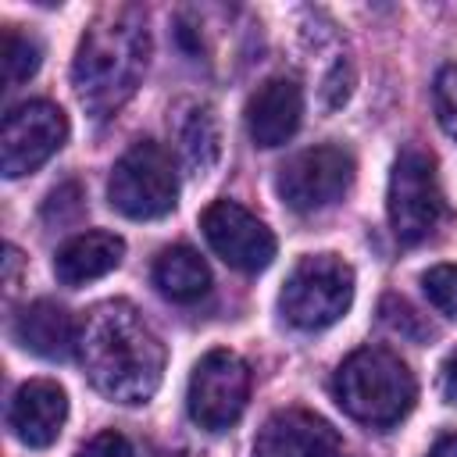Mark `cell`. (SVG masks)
Returning a JSON list of instances; mask_svg holds the SVG:
<instances>
[{
	"label": "cell",
	"mask_w": 457,
	"mask_h": 457,
	"mask_svg": "<svg viewBox=\"0 0 457 457\" xmlns=\"http://www.w3.org/2000/svg\"><path fill=\"white\" fill-rule=\"evenodd\" d=\"M64 418H68V396L50 378L25 382L14 393L11 411H7V425H11L14 439L32 446V450H46L50 443H57Z\"/></svg>",
	"instance_id": "13"
},
{
	"label": "cell",
	"mask_w": 457,
	"mask_h": 457,
	"mask_svg": "<svg viewBox=\"0 0 457 457\" xmlns=\"http://www.w3.org/2000/svg\"><path fill=\"white\" fill-rule=\"evenodd\" d=\"M428 457H457V436H443V439L428 450Z\"/></svg>",
	"instance_id": "24"
},
{
	"label": "cell",
	"mask_w": 457,
	"mask_h": 457,
	"mask_svg": "<svg viewBox=\"0 0 457 457\" xmlns=\"http://www.w3.org/2000/svg\"><path fill=\"white\" fill-rule=\"evenodd\" d=\"M432 104H436V118H439L443 132L457 139V64H446V68L436 75Z\"/></svg>",
	"instance_id": "21"
},
{
	"label": "cell",
	"mask_w": 457,
	"mask_h": 457,
	"mask_svg": "<svg viewBox=\"0 0 457 457\" xmlns=\"http://www.w3.org/2000/svg\"><path fill=\"white\" fill-rule=\"evenodd\" d=\"M393 236L407 246L428 239L443 218V189L436 175V157L418 146H403L389 171L386 196Z\"/></svg>",
	"instance_id": "6"
},
{
	"label": "cell",
	"mask_w": 457,
	"mask_h": 457,
	"mask_svg": "<svg viewBox=\"0 0 457 457\" xmlns=\"http://www.w3.org/2000/svg\"><path fill=\"white\" fill-rule=\"evenodd\" d=\"M161 457H196V453H189V450H168V453H161Z\"/></svg>",
	"instance_id": "25"
},
{
	"label": "cell",
	"mask_w": 457,
	"mask_h": 457,
	"mask_svg": "<svg viewBox=\"0 0 457 457\" xmlns=\"http://www.w3.org/2000/svg\"><path fill=\"white\" fill-rule=\"evenodd\" d=\"M253 457H350L339 432L303 411V407H286V411H275L257 439H253Z\"/></svg>",
	"instance_id": "11"
},
{
	"label": "cell",
	"mask_w": 457,
	"mask_h": 457,
	"mask_svg": "<svg viewBox=\"0 0 457 457\" xmlns=\"http://www.w3.org/2000/svg\"><path fill=\"white\" fill-rule=\"evenodd\" d=\"M14 339L43 361H68L79 353V321L57 300H32L14 318Z\"/></svg>",
	"instance_id": "14"
},
{
	"label": "cell",
	"mask_w": 457,
	"mask_h": 457,
	"mask_svg": "<svg viewBox=\"0 0 457 457\" xmlns=\"http://www.w3.org/2000/svg\"><path fill=\"white\" fill-rule=\"evenodd\" d=\"M336 403L361 425L389 428L414 407L418 382L411 368L386 346H361L353 350L332 378Z\"/></svg>",
	"instance_id": "3"
},
{
	"label": "cell",
	"mask_w": 457,
	"mask_h": 457,
	"mask_svg": "<svg viewBox=\"0 0 457 457\" xmlns=\"http://www.w3.org/2000/svg\"><path fill=\"white\" fill-rule=\"evenodd\" d=\"M107 200L114 211H121L132 221L171 214L179 204V175L171 157L150 139L132 143L111 168Z\"/></svg>",
	"instance_id": "5"
},
{
	"label": "cell",
	"mask_w": 457,
	"mask_h": 457,
	"mask_svg": "<svg viewBox=\"0 0 457 457\" xmlns=\"http://www.w3.org/2000/svg\"><path fill=\"white\" fill-rule=\"evenodd\" d=\"M439 393L446 396V403H457V350H450L439 368Z\"/></svg>",
	"instance_id": "23"
},
{
	"label": "cell",
	"mask_w": 457,
	"mask_h": 457,
	"mask_svg": "<svg viewBox=\"0 0 457 457\" xmlns=\"http://www.w3.org/2000/svg\"><path fill=\"white\" fill-rule=\"evenodd\" d=\"M200 228L207 246L236 271H246V275L264 271L275 257L271 228L236 200H214L200 214Z\"/></svg>",
	"instance_id": "10"
},
{
	"label": "cell",
	"mask_w": 457,
	"mask_h": 457,
	"mask_svg": "<svg viewBox=\"0 0 457 457\" xmlns=\"http://www.w3.org/2000/svg\"><path fill=\"white\" fill-rule=\"evenodd\" d=\"M79 361L93 389L118 403H146L164 378V343L129 300H104L82 318Z\"/></svg>",
	"instance_id": "1"
},
{
	"label": "cell",
	"mask_w": 457,
	"mask_h": 457,
	"mask_svg": "<svg viewBox=\"0 0 457 457\" xmlns=\"http://www.w3.org/2000/svg\"><path fill=\"white\" fill-rule=\"evenodd\" d=\"M154 286L175 303H196L211 289V271L193 246H168L154 261Z\"/></svg>",
	"instance_id": "16"
},
{
	"label": "cell",
	"mask_w": 457,
	"mask_h": 457,
	"mask_svg": "<svg viewBox=\"0 0 457 457\" xmlns=\"http://www.w3.org/2000/svg\"><path fill=\"white\" fill-rule=\"evenodd\" d=\"M75 457H136V453H132V443L121 432L107 428V432H96L89 443H82Z\"/></svg>",
	"instance_id": "22"
},
{
	"label": "cell",
	"mask_w": 457,
	"mask_h": 457,
	"mask_svg": "<svg viewBox=\"0 0 457 457\" xmlns=\"http://www.w3.org/2000/svg\"><path fill=\"white\" fill-rule=\"evenodd\" d=\"M146 61H150L146 14L132 4L104 7L86 25L71 61V82L82 107L93 118L114 114L143 82Z\"/></svg>",
	"instance_id": "2"
},
{
	"label": "cell",
	"mask_w": 457,
	"mask_h": 457,
	"mask_svg": "<svg viewBox=\"0 0 457 457\" xmlns=\"http://www.w3.org/2000/svg\"><path fill=\"white\" fill-rule=\"evenodd\" d=\"M125 257V239L114 236V232H82V236H71L57 257H54V275L61 286H86V282H96L104 275H111Z\"/></svg>",
	"instance_id": "15"
},
{
	"label": "cell",
	"mask_w": 457,
	"mask_h": 457,
	"mask_svg": "<svg viewBox=\"0 0 457 457\" xmlns=\"http://www.w3.org/2000/svg\"><path fill=\"white\" fill-rule=\"evenodd\" d=\"M353 303V268L336 253H311L303 257L282 293L278 307L282 318L300 332H318L336 325Z\"/></svg>",
	"instance_id": "4"
},
{
	"label": "cell",
	"mask_w": 457,
	"mask_h": 457,
	"mask_svg": "<svg viewBox=\"0 0 457 457\" xmlns=\"http://www.w3.org/2000/svg\"><path fill=\"white\" fill-rule=\"evenodd\" d=\"M353 175H357L353 154L336 143H321L293 154L278 168L275 189L286 200V207H293L296 214H314L343 200L353 186Z\"/></svg>",
	"instance_id": "7"
},
{
	"label": "cell",
	"mask_w": 457,
	"mask_h": 457,
	"mask_svg": "<svg viewBox=\"0 0 457 457\" xmlns=\"http://www.w3.org/2000/svg\"><path fill=\"white\" fill-rule=\"evenodd\" d=\"M68 139V118L50 100H25L7 111L0 129V168L7 179H21L46 164Z\"/></svg>",
	"instance_id": "9"
},
{
	"label": "cell",
	"mask_w": 457,
	"mask_h": 457,
	"mask_svg": "<svg viewBox=\"0 0 457 457\" xmlns=\"http://www.w3.org/2000/svg\"><path fill=\"white\" fill-rule=\"evenodd\" d=\"M421 289L428 296V303L446 314L457 318V264H436L421 275Z\"/></svg>",
	"instance_id": "20"
},
{
	"label": "cell",
	"mask_w": 457,
	"mask_h": 457,
	"mask_svg": "<svg viewBox=\"0 0 457 457\" xmlns=\"http://www.w3.org/2000/svg\"><path fill=\"white\" fill-rule=\"evenodd\" d=\"M43 61V46L36 36L21 32L18 25H7L4 29V39H0V64H4V82L7 86H18L25 79L36 75Z\"/></svg>",
	"instance_id": "18"
},
{
	"label": "cell",
	"mask_w": 457,
	"mask_h": 457,
	"mask_svg": "<svg viewBox=\"0 0 457 457\" xmlns=\"http://www.w3.org/2000/svg\"><path fill=\"white\" fill-rule=\"evenodd\" d=\"M378 314H382V321H386L393 332H400L403 339L428 343V339L436 336V328L428 325V318H425V314H418V311H414L403 296H396V293H386V296H382Z\"/></svg>",
	"instance_id": "19"
},
{
	"label": "cell",
	"mask_w": 457,
	"mask_h": 457,
	"mask_svg": "<svg viewBox=\"0 0 457 457\" xmlns=\"http://www.w3.org/2000/svg\"><path fill=\"white\" fill-rule=\"evenodd\" d=\"M250 400V368L232 350H211L196 361L189 375V418L207 432L232 428Z\"/></svg>",
	"instance_id": "8"
},
{
	"label": "cell",
	"mask_w": 457,
	"mask_h": 457,
	"mask_svg": "<svg viewBox=\"0 0 457 457\" xmlns=\"http://www.w3.org/2000/svg\"><path fill=\"white\" fill-rule=\"evenodd\" d=\"M300 118H303V89L286 75L261 82L246 100V132L253 146L264 150L282 146L300 129Z\"/></svg>",
	"instance_id": "12"
},
{
	"label": "cell",
	"mask_w": 457,
	"mask_h": 457,
	"mask_svg": "<svg viewBox=\"0 0 457 457\" xmlns=\"http://www.w3.org/2000/svg\"><path fill=\"white\" fill-rule=\"evenodd\" d=\"M179 146H182V161L193 175H207L218 157H221V136H218V121L211 114V107H196L182 132H179Z\"/></svg>",
	"instance_id": "17"
}]
</instances>
